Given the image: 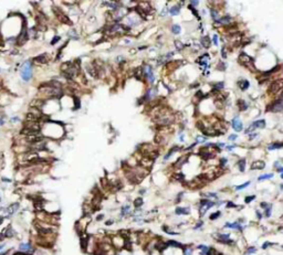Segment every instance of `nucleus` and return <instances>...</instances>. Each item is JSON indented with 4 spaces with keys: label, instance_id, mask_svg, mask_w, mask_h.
I'll list each match as a JSON object with an SVG mask.
<instances>
[{
    "label": "nucleus",
    "instance_id": "obj_1",
    "mask_svg": "<svg viewBox=\"0 0 283 255\" xmlns=\"http://www.w3.org/2000/svg\"><path fill=\"white\" fill-rule=\"evenodd\" d=\"M215 206V202L209 200V199H201L199 202V214L200 216H203L207 211H208L210 208H212Z\"/></svg>",
    "mask_w": 283,
    "mask_h": 255
},
{
    "label": "nucleus",
    "instance_id": "obj_2",
    "mask_svg": "<svg viewBox=\"0 0 283 255\" xmlns=\"http://www.w3.org/2000/svg\"><path fill=\"white\" fill-rule=\"evenodd\" d=\"M20 75H21L23 81H29L31 78V76H32V65H31V63L29 61L23 64Z\"/></svg>",
    "mask_w": 283,
    "mask_h": 255
},
{
    "label": "nucleus",
    "instance_id": "obj_3",
    "mask_svg": "<svg viewBox=\"0 0 283 255\" xmlns=\"http://www.w3.org/2000/svg\"><path fill=\"white\" fill-rule=\"evenodd\" d=\"M268 112H272V113H279V112L283 110V99L278 98L274 102H272L270 105L267 106Z\"/></svg>",
    "mask_w": 283,
    "mask_h": 255
},
{
    "label": "nucleus",
    "instance_id": "obj_4",
    "mask_svg": "<svg viewBox=\"0 0 283 255\" xmlns=\"http://www.w3.org/2000/svg\"><path fill=\"white\" fill-rule=\"evenodd\" d=\"M252 61H253V59L251 58V57H249V55H248L247 53H244V52L240 53V55H239V63H241V64L244 65V66H249L251 70H253V71H254V67H253V64H252Z\"/></svg>",
    "mask_w": 283,
    "mask_h": 255
},
{
    "label": "nucleus",
    "instance_id": "obj_5",
    "mask_svg": "<svg viewBox=\"0 0 283 255\" xmlns=\"http://www.w3.org/2000/svg\"><path fill=\"white\" fill-rule=\"evenodd\" d=\"M282 89H283V78L276 80V81H274V82H272L271 85H270L269 93L270 94H275V93H278Z\"/></svg>",
    "mask_w": 283,
    "mask_h": 255
},
{
    "label": "nucleus",
    "instance_id": "obj_6",
    "mask_svg": "<svg viewBox=\"0 0 283 255\" xmlns=\"http://www.w3.org/2000/svg\"><path fill=\"white\" fill-rule=\"evenodd\" d=\"M216 239L218 242L222 244H232L233 243V241L230 239V234H223V233H218L216 234Z\"/></svg>",
    "mask_w": 283,
    "mask_h": 255
},
{
    "label": "nucleus",
    "instance_id": "obj_7",
    "mask_svg": "<svg viewBox=\"0 0 283 255\" xmlns=\"http://www.w3.org/2000/svg\"><path fill=\"white\" fill-rule=\"evenodd\" d=\"M143 75L145 76L147 80L150 81V83H153L155 81V76H154V73H153V70L152 67L149 65H145L143 67Z\"/></svg>",
    "mask_w": 283,
    "mask_h": 255
},
{
    "label": "nucleus",
    "instance_id": "obj_8",
    "mask_svg": "<svg viewBox=\"0 0 283 255\" xmlns=\"http://www.w3.org/2000/svg\"><path fill=\"white\" fill-rule=\"evenodd\" d=\"M266 167V163L263 160H257L254 163L251 164V170H261L264 169Z\"/></svg>",
    "mask_w": 283,
    "mask_h": 255
},
{
    "label": "nucleus",
    "instance_id": "obj_9",
    "mask_svg": "<svg viewBox=\"0 0 283 255\" xmlns=\"http://www.w3.org/2000/svg\"><path fill=\"white\" fill-rule=\"evenodd\" d=\"M27 40H28V33H27L26 28H23L22 31H21V33H20V35H19L18 40H17V43H18L19 45H22Z\"/></svg>",
    "mask_w": 283,
    "mask_h": 255
},
{
    "label": "nucleus",
    "instance_id": "obj_10",
    "mask_svg": "<svg viewBox=\"0 0 283 255\" xmlns=\"http://www.w3.org/2000/svg\"><path fill=\"white\" fill-rule=\"evenodd\" d=\"M232 128H233L236 132H241L242 130V123H241L239 117H235L233 119H232Z\"/></svg>",
    "mask_w": 283,
    "mask_h": 255
},
{
    "label": "nucleus",
    "instance_id": "obj_11",
    "mask_svg": "<svg viewBox=\"0 0 283 255\" xmlns=\"http://www.w3.org/2000/svg\"><path fill=\"white\" fill-rule=\"evenodd\" d=\"M18 209H19V203H12V204H10V206L8 207V208H6V210H7V215L8 216H10V215H12L14 213H16L17 211H18Z\"/></svg>",
    "mask_w": 283,
    "mask_h": 255
},
{
    "label": "nucleus",
    "instance_id": "obj_12",
    "mask_svg": "<svg viewBox=\"0 0 283 255\" xmlns=\"http://www.w3.org/2000/svg\"><path fill=\"white\" fill-rule=\"evenodd\" d=\"M175 213L177 215H188L190 213V209L189 208H183V207H178L176 208Z\"/></svg>",
    "mask_w": 283,
    "mask_h": 255
},
{
    "label": "nucleus",
    "instance_id": "obj_13",
    "mask_svg": "<svg viewBox=\"0 0 283 255\" xmlns=\"http://www.w3.org/2000/svg\"><path fill=\"white\" fill-rule=\"evenodd\" d=\"M224 228H228V229H233V230H238V231H242L243 228L241 224H239L238 222H233V223H226Z\"/></svg>",
    "mask_w": 283,
    "mask_h": 255
},
{
    "label": "nucleus",
    "instance_id": "obj_14",
    "mask_svg": "<svg viewBox=\"0 0 283 255\" xmlns=\"http://www.w3.org/2000/svg\"><path fill=\"white\" fill-rule=\"evenodd\" d=\"M238 86L239 87H240V90L241 91H246V90H248L249 89V86H250V84H249V81L248 80H240L238 82Z\"/></svg>",
    "mask_w": 283,
    "mask_h": 255
},
{
    "label": "nucleus",
    "instance_id": "obj_15",
    "mask_svg": "<svg viewBox=\"0 0 283 255\" xmlns=\"http://www.w3.org/2000/svg\"><path fill=\"white\" fill-rule=\"evenodd\" d=\"M251 127H252L253 129H255V128H264V127H266V120H264V119L255 120L254 123H252Z\"/></svg>",
    "mask_w": 283,
    "mask_h": 255
},
{
    "label": "nucleus",
    "instance_id": "obj_16",
    "mask_svg": "<svg viewBox=\"0 0 283 255\" xmlns=\"http://www.w3.org/2000/svg\"><path fill=\"white\" fill-rule=\"evenodd\" d=\"M237 106L239 108V110H246L248 108V104L244 99H238L237 102Z\"/></svg>",
    "mask_w": 283,
    "mask_h": 255
},
{
    "label": "nucleus",
    "instance_id": "obj_17",
    "mask_svg": "<svg viewBox=\"0 0 283 255\" xmlns=\"http://www.w3.org/2000/svg\"><path fill=\"white\" fill-rule=\"evenodd\" d=\"M200 43H201V45H203L205 49H208L210 47V44H211L209 36H203V38L200 39Z\"/></svg>",
    "mask_w": 283,
    "mask_h": 255
},
{
    "label": "nucleus",
    "instance_id": "obj_18",
    "mask_svg": "<svg viewBox=\"0 0 283 255\" xmlns=\"http://www.w3.org/2000/svg\"><path fill=\"white\" fill-rule=\"evenodd\" d=\"M166 244H167V246H173V247H178V248H184L185 247L181 243H179V242H177V241H173V240L167 241Z\"/></svg>",
    "mask_w": 283,
    "mask_h": 255
},
{
    "label": "nucleus",
    "instance_id": "obj_19",
    "mask_svg": "<svg viewBox=\"0 0 283 255\" xmlns=\"http://www.w3.org/2000/svg\"><path fill=\"white\" fill-rule=\"evenodd\" d=\"M217 22L218 23H221V24H230V23H232V19H231L229 16H227V17L219 18V19L217 20Z\"/></svg>",
    "mask_w": 283,
    "mask_h": 255
},
{
    "label": "nucleus",
    "instance_id": "obj_20",
    "mask_svg": "<svg viewBox=\"0 0 283 255\" xmlns=\"http://www.w3.org/2000/svg\"><path fill=\"white\" fill-rule=\"evenodd\" d=\"M283 147V142H274V144H271L268 146L269 150H273V149H278V148H282Z\"/></svg>",
    "mask_w": 283,
    "mask_h": 255
},
{
    "label": "nucleus",
    "instance_id": "obj_21",
    "mask_svg": "<svg viewBox=\"0 0 283 255\" xmlns=\"http://www.w3.org/2000/svg\"><path fill=\"white\" fill-rule=\"evenodd\" d=\"M143 204H144L143 198H137V199H135V200H134V207H135L136 209L141 208V207L143 206Z\"/></svg>",
    "mask_w": 283,
    "mask_h": 255
},
{
    "label": "nucleus",
    "instance_id": "obj_22",
    "mask_svg": "<svg viewBox=\"0 0 283 255\" xmlns=\"http://www.w3.org/2000/svg\"><path fill=\"white\" fill-rule=\"evenodd\" d=\"M21 251H26V252H30L31 251V245L29 243H21L20 246H19Z\"/></svg>",
    "mask_w": 283,
    "mask_h": 255
},
{
    "label": "nucleus",
    "instance_id": "obj_23",
    "mask_svg": "<svg viewBox=\"0 0 283 255\" xmlns=\"http://www.w3.org/2000/svg\"><path fill=\"white\" fill-rule=\"evenodd\" d=\"M35 62H38V63H46V62L48 61L47 60V54H42V55H39L37 59H34Z\"/></svg>",
    "mask_w": 283,
    "mask_h": 255
},
{
    "label": "nucleus",
    "instance_id": "obj_24",
    "mask_svg": "<svg viewBox=\"0 0 283 255\" xmlns=\"http://www.w3.org/2000/svg\"><path fill=\"white\" fill-rule=\"evenodd\" d=\"M238 167H239V170H240L241 172L244 171V169H246V159H241V160H239V163H238Z\"/></svg>",
    "mask_w": 283,
    "mask_h": 255
},
{
    "label": "nucleus",
    "instance_id": "obj_25",
    "mask_svg": "<svg viewBox=\"0 0 283 255\" xmlns=\"http://www.w3.org/2000/svg\"><path fill=\"white\" fill-rule=\"evenodd\" d=\"M179 11H180V7H179V6H174V7L170 10H169V12H170L172 16H177L179 13Z\"/></svg>",
    "mask_w": 283,
    "mask_h": 255
},
{
    "label": "nucleus",
    "instance_id": "obj_26",
    "mask_svg": "<svg viewBox=\"0 0 283 255\" xmlns=\"http://www.w3.org/2000/svg\"><path fill=\"white\" fill-rule=\"evenodd\" d=\"M174 179H175V180H177V181L183 182L184 180H185V176H184L181 172H177V173H175V175H174Z\"/></svg>",
    "mask_w": 283,
    "mask_h": 255
},
{
    "label": "nucleus",
    "instance_id": "obj_27",
    "mask_svg": "<svg viewBox=\"0 0 283 255\" xmlns=\"http://www.w3.org/2000/svg\"><path fill=\"white\" fill-rule=\"evenodd\" d=\"M180 30H181V28H180L179 24H173V26H172V32L174 34H179L180 33Z\"/></svg>",
    "mask_w": 283,
    "mask_h": 255
},
{
    "label": "nucleus",
    "instance_id": "obj_28",
    "mask_svg": "<svg viewBox=\"0 0 283 255\" xmlns=\"http://www.w3.org/2000/svg\"><path fill=\"white\" fill-rule=\"evenodd\" d=\"M179 149H180V148H179L178 146H175L174 148H172V149H170V150H169V151H168V154H167V155H166V156L164 157V159H168V158H169V157H170V156H172V155H173V154H174L175 151H177V150H179Z\"/></svg>",
    "mask_w": 283,
    "mask_h": 255
},
{
    "label": "nucleus",
    "instance_id": "obj_29",
    "mask_svg": "<svg viewBox=\"0 0 283 255\" xmlns=\"http://www.w3.org/2000/svg\"><path fill=\"white\" fill-rule=\"evenodd\" d=\"M15 235V231L14 230H12V228L11 226H9L8 229H7V231H6V234H5V236L6 238H12V236Z\"/></svg>",
    "mask_w": 283,
    "mask_h": 255
},
{
    "label": "nucleus",
    "instance_id": "obj_30",
    "mask_svg": "<svg viewBox=\"0 0 283 255\" xmlns=\"http://www.w3.org/2000/svg\"><path fill=\"white\" fill-rule=\"evenodd\" d=\"M129 210H131V207L128 206H124L123 208H122V210H121V214L124 216V215H126V214H128V212H129Z\"/></svg>",
    "mask_w": 283,
    "mask_h": 255
},
{
    "label": "nucleus",
    "instance_id": "obj_31",
    "mask_svg": "<svg viewBox=\"0 0 283 255\" xmlns=\"http://www.w3.org/2000/svg\"><path fill=\"white\" fill-rule=\"evenodd\" d=\"M220 215H221V212H220V211H217V212H213V213H211V214H210L209 219H210L211 221H213V220L218 219V217H219Z\"/></svg>",
    "mask_w": 283,
    "mask_h": 255
},
{
    "label": "nucleus",
    "instance_id": "obj_32",
    "mask_svg": "<svg viewBox=\"0 0 283 255\" xmlns=\"http://www.w3.org/2000/svg\"><path fill=\"white\" fill-rule=\"evenodd\" d=\"M142 75H143V69H137L136 71H135V77L137 78V80H142Z\"/></svg>",
    "mask_w": 283,
    "mask_h": 255
},
{
    "label": "nucleus",
    "instance_id": "obj_33",
    "mask_svg": "<svg viewBox=\"0 0 283 255\" xmlns=\"http://www.w3.org/2000/svg\"><path fill=\"white\" fill-rule=\"evenodd\" d=\"M249 184H250V181H247L246 183H242V184H240V186H237L235 189H236L237 191H240V190H242V189H244V188H247V187H248Z\"/></svg>",
    "mask_w": 283,
    "mask_h": 255
},
{
    "label": "nucleus",
    "instance_id": "obj_34",
    "mask_svg": "<svg viewBox=\"0 0 283 255\" xmlns=\"http://www.w3.org/2000/svg\"><path fill=\"white\" fill-rule=\"evenodd\" d=\"M272 177H273V173H267V175H262V176H260L259 178H258V180H259V181H261V180L270 179V178H272Z\"/></svg>",
    "mask_w": 283,
    "mask_h": 255
},
{
    "label": "nucleus",
    "instance_id": "obj_35",
    "mask_svg": "<svg viewBox=\"0 0 283 255\" xmlns=\"http://www.w3.org/2000/svg\"><path fill=\"white\" fill-rule=\"evenodd\" d=\"M223 86H224V84H223L222 82H219V83H216V84H213V89H212V90H215V91L221 90V89H223Z\"/></svg>",
    "mask_w": 283,
    "mask_h": 255
},
{
    "label": "nucleus",
    "instance_id": "obj_36",
    "mask_svg": "<svg viewBox=\"0 0 283 255\" xmlns=\"http://www.w3.org/2000/svg\"><path fill=\"white\" fill-rule=\"evenodd\" d=\"M183 255H192V250L190 247H184L183 248Z\"/></svg>",
    "mask_w": 283,
    "mask_h": 255
},
{
    "label": "nucleus",
    "instance_id": "obj_37",
    "mask_svg": "<svg viewBox=\"0 0 283 255\" xmlns=\"http://www.w3.org/2000/svg\"><path fill=\"white\" fill-rule=\"evenodd\" d=\"M257 252V248L254 247V246H251V247H249L248 250H247V252H246V255H251V254H254Z\"/></svg>",
    "mask_w": 283,
    "mask_h": 255
},
{
    "label": "nucleus",
    "instance_id": "obj_38",
    "mask_svg": "<svg viewBox=\"0 0 283 255\" xmlns=\"http://www.w3.org/2000/svg\"><path fill=\"white\" fill-rule=\"evenodd\" d=\"M175 45H176V48H177L178 50L184 49V44H183V43H181L179 40H176V41H175Z\"/></svg>",
    "mask_w": 283,
    "mask_h": 255
},
{
    "label": "nucleus",
    "instance_id": "obj_39",
    "mask_svg": "<svg viewBox=\"0 0 283 255\" xmlns=\"http://www.w3.org/2000/svg\"><path fill=\"white\" fill-rule=\"evenodd\" d=\"M254 199H255V196H248V197H246V199H244V202L250 203L251 201H253Z\"/></svg>",
    "mask_w": 283,
    "mask_h": 255
},
{
    "label": "nucleus",
    "instance_id": "obj_40",
    "mask_svg": "<svg viewBox=\"0 0 283 255\" xmlns=\"http://www.w3.org/2000/svg\"><path fill=\"white\" fill-rule=\"evenodd\" d=\"M271 210H272V209H271V204H270V206L266 209V213H264V215H266L267 217H270V216H271Z\"/></svg>",
    "mask_w": 283,
    "mask_h": 255
},
{
    "label": "nucleus",
    "instance_id": "obj_41",
    "mask_svg": "<svg viewBox=\"0 0 283 255\" xmlns=\"http://www.w3.org/2000/svg\"><path fill=\"white\" fill-rule=\"evenodd\" d=\"M211 16H212V18H213V20H218V11L217 10H215V9H212L211 10Z\"/></svg>",
    "mask_w": 283,
    "mask_h": 255
},
{
    "label": "nucleus",
    "instance_id": "obj_42",
    "mask_svg": "<svg viewBox=\"0 0 283 255\" xmlns=\"http://www.w3.org/2000/svg\"><path fill=\"white\" fill-rule=\"evenodd\" d=\"M227 161H228V159H227V158H221V159H220V166H221V167H223L226 164H227Z\"/></svg>",
    "mask_w": 283,
    "mask_h": 255
},
{
    "label": "nucleus",
    "instance_id": "obj_43",
    "mask_svg": "<svg viewBox=\"0 0 283 255\" xmlns=\"http://www.w3.org/2000/svg\"><path fill=\"white\" fill-rule=\"evenodd\" d=\"M59 41H60V36H54L53 40L51 41V44L53 45V44H55V43H56V42H59Z\"/></svg>",
    "mask_w": 283,
    "mask_h": 255
},
{
    "label": "nucleus",
    "instance_id": "obj_44",
    "mask_svg": "<svg viewBox=\"0 0 283 255\" xmlns=\"http://www.w3.org/2000/svg\"><path fill=\"white\" fill-rule=\"evenodd\" d=\"M212 41H213V44H215V45H218V35H217V34L213 35Z\"/></svg>",
    "mask_w": 283,
    "mask_h": 255
},
{
    "label": "nucleus",
    "instance_id": "obj_45",
    "mask_svg": "<svg viewBox=\"0 0 283 255\" xmlns=\"http://www.w3.org/2000/svg\"><path fill=\"white\" fill-rule=\"evenodd\" d=\"M271 245H272V243H270V242H266V243H264V244H263V245H262V248H263V250H266V248H267V247H269V246H271Z\"/></svg>",
    "mask_w": 283,
    "mask_h": 255
},
{
    "label": "nucleus",
    "instance_id": "obj_46",
    "mask_svg": "<svg viewBox=\"0 0 283 255\" xmlns=\"http://www.w3.org/2000/svg\"><path fill=\"white\" fill-rule=\"evenodd\" d=\"M189 9H190V10L192 11V13H194V15H195V16H196V17L198 18V19H199V15L197 13V11H196V10H195V9H194V8L191 7V6H189Z\"/></svg>",
    "mask_w": 283,
    "mask_h": 255
},
{
    "label": "nucleus",
    "instance_id": "obj_47",
    "mask_svg": "<svg viewBox=\"0 0 283 255\" xmlns=\"http://www.w3.org/2000/svg\"><path fill=\"white\" fill-rule=\"evenodd\" d=\"M269 206H270V204H268L267 202H261V203H260V207L263 208V209H267Z\"/></svg>",
    "mask_w": 283,
    "mask_h": 255
},
{
    "label": "nucleus",
    "instance_id": "obj_48",
    "mask_svg": "<svg viewBox=\"0 0 283 255\" xmlns=\"http://www.w3.org/2000/svg\"><path fill=\"white\" fill-rule=\"evenodd\" d=\"M221 53H222V58H223V59L227 58V52H226V49H224V48L221 49Z\"/></svg>",
    "mask_w": 283,
    "mask_h": 255
},
{
    "label": "nucleus",
    "instance_id": "obj_49",
    "mask_svg": "<svg viewBox=\"0 0 283 255\" xmlns=\"http://www.w3.org/2000/svg\"><path fill=\"white\" fill-rule=\"evenodd\" d=\"M236 207H237V206H236V204H235L233 202H228V203H227V208H236Z\"/></svg>",
    "mask_w": 283,
    "mask_h": 255
},
{
    "label": "nucleus",
    "instance_id": "obj_50",
    "mask_svg": "<svg viewBox=\"0 0 283 255\" xmlns=\"http://www.w3.org/2000/svg\"><path fill=\"white\" fill-rule=\"evenodd\" d=\"M257 136H258V134H255V133H254V134H251V135H250V137H249V139H250V140H252V139H254V138L257 137Z\"/></svg>",
    "mask_w": 283,
    "mask_h": 255
},
{
    "label": "nucleus",
    "instance_id": "obj_51",
    "mask_svg": "<svg viewBox=\"0 0 283 255\" xmlns=\"http://www.w3.org/2000/svg\"><path fill=\"white\" fill-rule=\"evenodd\" d=\"M237 137H238L237 135H231L229 137V140H235V139H237Z\"/></svg>",
    "mask_w": 283,
    "mask_h": 255
},
{
    "label": "nucleus",
    "instance_id": "obj_52",
    "mask_svg": "<svg viewBox=\"0 0 283 255\" xmlns=\"http://www.w3.org/2000/svg\"><path fill=\"white\" fill-rule=\"evenodd\" d=\"M203 224H204V223H203V221H200L199 223H197V225H196V226H195V229H198V228H200V226H201V225H203Z\"/></svg>",
    "mask_w": 283,
    "mask_h": 255
},
{
    "label": "nucleus",
    "instance_id": "obj_53",
    "mask_svg": "<svg viewBox=\"0 0 283 255\" xmlns=\"http://www.w3.org/2000/svg\"><path fill=\"white\" fill-rule=\"evenodd\" d=\"M257 216H258V219H262V214L259 212V211H257Z\"/></svg>",
    "mask_w": 283,
    "mask_h": 255
},
{
    "label": "nucleus",
    "instance_id": "obj_54",
    "mask_svg": "<svg viewBox=\"0 0 283 255\" xmlns=\"http://www.w3.org/2000/svg\"><path fill=\"white\" fill-rule=\"evenodd\" d=\"M278 171L280 173H283V167H278Z\"/></svg>",
    "mask_w": 283,
    "mask_h": 255
},
{
    "label": "nucleus",
    "instance_id": "obj_55",
    "mask_svg": "<svg viewBox=\"0 0 283 255\" xmlns=\"http://www.w3.org/2000/svg\"><path fill=\"white\" fill-rule=\"evenodd\" d=\"M5 238H6V236H5V234H2V233H0V241H2V240H3Z\"/></svg>",
    "mask_w": 283,
    "mask_h": 255
},
{
    "label": "nucleus",
    "instance_id": "obj_56",
    "mask_svg": "<svg viewBox=\"0 0 283 255\" xmlns=\"http://www.w3.org/2000/svg\"><path fill=\"white\" fill-rule=\"evenodd\" d=\"M190 3H191V7H192V6H196L198 3V1H190Z\"/></svg>",
    "mask_w": 283,
    "mask_h": 255
},
{
    "label": "nucleus",
    "instance_id": "obj_57",
    "mask_svg": "<svg viewBox=\"0 0 283 255\" xmlns=\"http://www.w3.org/2000/svg\"><path fill=\"white\" fill-rule=\"evenodd\" d=\"M102 219H103V214H102V215H98V216H97V220H98V221H100V220H102Z\"/></svg>",
    "mask_w": 283,
    "mask_h": 255
},
{
    "label": "nucleus",
    "instance_id": "obj_58",
    "mask_svg": "<svg viewBox=\"0 0 283 255\" xmlns=\"http://www.w3.org/2000/svg\"><path fill=\"white\" fill-rule=\"evenodd\" d=\"M112 223H113V221H107V222H106V225H111Z\"/></svg>",
    "mask_w": 283,
    "mask_h": 255
},
{
    "label": "nucleus",
    "instance_id": "obj_59",
    "mask_svg": "<svg viewBox=\"0 0 283 255\" xmlns=\"http://www.w3.org/2000/svg\"><path fill=\"white\" fill-rule=\"evenodd\" d=\"M1 124H3V120H2V119H0V125H1Z\"/></svg>",
    "mask_w": 283,
    "mask_h": 255
},
{
    "label": "nucleus",
    "instance_id": "obj_60",
    "mask_svg": "<svg viewBox=\"0 0 283 255\" xmlns=\"http://www.w3.org/2000/svg\"><path fill=\"white\" fill-rule=\"evenodd\" d=\"M3 246H5V245H3V244H2V245H0V250H1V248H2V247H3Z\"/></svg>",
    "mask_w": 283,
    "mask_h": 255
},
{
    "label": "nucleus",
    "instance_id": "obj_61",
    "mask_svg": "<svg viewBox=\"0 0 283 255\" xmlns=\"http://www.w3.org/2000/svg\"><path fill=\"white\" fill-rule=\"evenodd\" d=\"M281 189H283V184H282V186H281Z\"/></svg>",
    "mask_w": 283,
    "mask_h": 255
},
{
    "label": "nucleus",
    "instance_id": "obj_62",
    "mask_svg": "<svg viewBox=\"0 0 283 255\" xmlns=\"http://www.w3.org/2000/svg\"><path fill=\"white\" fill-rule=\"evenodd\" d=\"M281 177H282V178H283V173H282V175H281Z\"/></svg>",
    "mask_w": 283,
    "mask_h": 255
},
{
    "label": "nucleus",
    "instance_id": "obj_63",
    "mask_svg": "<svg viewBox=\"0 0 283 255\" xmlns=\"http://www.w3.org/2000/svg\"><path fill=\"white\" fill-rule=\"evenodd\" d=\"M0 201H1V198H0Z\"/></svg>",
    "mask_w": 283,
    "mask_h": 255
}]
</instances>
